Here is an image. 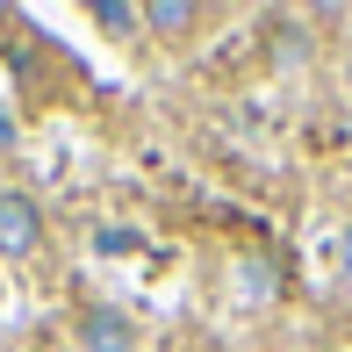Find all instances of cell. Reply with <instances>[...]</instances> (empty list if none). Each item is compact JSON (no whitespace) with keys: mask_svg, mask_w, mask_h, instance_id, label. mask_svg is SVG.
I'll use <instances>...</instances> for the list:
<instances>
[{"mask_svg":"<svg viewBox=\"0 0 352 352\" xmlns=\"http://www.w3.org/2000/svg\"><path fill=\"white\" fill-rule=\"evenodd\" d=\"M43 245V209L29 195H0V259H36Z\"/></svg>","mask_w":352,"mask_h":352,"instance_id":"obj_1","label":"cell"},{"mask_svg":"<svg viewBox=\"0 0 352 352\" xmlns=\"http://www.w3.org/2000/svg\"><path fill=\"white\" fill-rule=\"evenodd\" d=\"M79 345L87 352H137V331H130V316L122 309H79Z\"/></svg>","mask_w":352,"mask_h":352,"instance_id":"obj_2","label":"cell"},{"mask_svg":"<svg viewBox=\"0 0 352 352\" xmlns=\"http://www.w3.org/2000/svg\"><path fill=\"white\" fill-rule=\"evenodd\" d=\"M195 22H201L195 0H144V29H151V36H166V43H180Z\"/></svg>","mask_w":352,"mask_h":352,"instance_id":"obj_3","label":"cell"},{"mask_svg":"<svg viewBox=\"0 0 352 352\" xmlns=\"http://www.w3.org/2000/svg\"><path fill=\"white\" fill-rule=\"evenodd\" d=\"M94 22H101V29H137V22H144V8H122V0H94Z\"/></svg>","mask_w":352,"mask_h":352,"instance_id":"obj_4","label":"cell"},{"mask_svg":"<svg viewBox=\"0 0 352 352\" xmlns=\"http://www.w3.org/2000/svg\"><path fill=\"white\" fill-rule=\"evenodd\" d=\"M0 144H14V122H8V116H0Z\"/></svg>","mask_w":352,"mask_h":352,"instance_id":"obj_5","label":"cell"},{"mask_svg":"<svg viewBox=\"0 0 352 352\" xmlns=\"http://www.w3.org/2000/svg\"><path fill=\"white\" fill-rule=\"evenodd\" d=\"M0 29H8V8H0Z\"/></svg>","mask_w":352,"mask_h":352,"instance_id":"obj_6","label":"cell"}]
</instances>
